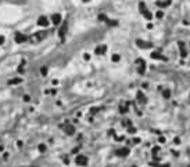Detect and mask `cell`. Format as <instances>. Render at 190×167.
Segmentation results:
<instances>
[{
    "label": "cell",
    "mask_w": 190,
    "mask_h": 167,
    "mask_svg": "<svg viewBox=\"0 0 190 167\" xmlns=\"http://www.w3.org/2000/svg\"><path fill=\"white\" fill-rule=\"evenodd\" d=\"M29 37L27 36V35H24V33H21V32H18V33H15V37H14V40H15V43H18V44H21V43H25V41L28 40Z\"/></svg>",
    "instance_id": "1"
},
{
    "label": "cell",
    "mask_w": 190,
    "mask_h": 167,
    "mask_svg": "<svg viewBox=\"0 0 190 167\" xmlns=\"http://www.w3.org/2000/svg\"><path fill=\"white\" fill-rule=\"evenodd\" d=\"M75 163L78 166H86L87 164V158L83 156V155H78V156H75Z\"/></svg>",
    "instance_id": "2"
},
{
    "label": "cell",
    "mask_w": 190,
    "mask_h": 167,
    "mask_svg": "<svg viewBox=\"0 0 190 167\" xmlns=\"http://www.w3.org/2000/svg\"><path fill=\"white\" fill-rule=\"evenodd\" d=\"M49 24H50V19L47 18V17H45V15H42V17L38 18V25H39V26L46 28V26H49Z\"/></svg>",
    "instance_id": "3"
},
{
    "label": "cell",
    "mask_w": 190,
    "mask_h": 167,
    "mask_svg": "<svg viewBox=\"0 0 190 167\" xmlns=\"http://www.w3.org/2000/svg\"><path fill=\"white\" fill-rule=\"evenodd\" d=\"M129 153H131V149L128 148V146H122V148H119L117 151V155L119 158H125V156H128Z\"/></svg>",
    "instance_id": "4"
},
{
    "label": "cell",
    "mask_w": 190,
    "mask_h": 167,
    "mask_svg": "<svg viewBox=\"0 0 190 167\" xmlns=\"http://www.w3.org/2000/svg\"><path fill=\"white\" fill-rule=\"evenodd\" d=\"M50 21L53 25H60V24L63 22V17L60 15V14H53L51 17H50Z\"/></svg>",
    "instance_id": "5"
},
{
    "label": "cell",
    "mask_w": 190,
    "mask_h": 167,
    "mask_svg": "<svg viewBox=\"0 0 190 167\" xmlns=\"http://www.w3.org/2000/svg\"><path fill=\"white\" fill-rule=\"evenodd\" d=\"M150 58H153V59H157V61H167V57L165 55H163L161 53H158V51H153L151 54H150Z\"/></svg>",
    "instance_id": "6"
},
{
    "label": "cell",
    "mask_w": 190,
    "mask_h": 167,
    "mask_svg": "<svg viewBox=\"0 0 190 167\" xmlns=\"http://www.w3.org/2000/svg\"><path fill=\"white\" fill-rule=\"evenodd\" d=\"M107 49H108V47H107L105 44L97 46V47L95 49V54H96V55H103V54H105V53H107Z\"/></svg>",
    "instance_id": "7"
},
{
    "label": "cell",
    "mask_w": 190,
    "mask_h": 167,
    "mask_svg": "<svg viewBox=\"0 0 190 167\" xmlns=\"http://www.w3.org/2000/svg\"><path fill=\"white\" fill-rule=\"evenodd\" d=\"M64 131H65L67 136H74V134H75V127H74L72 124H65V126H64Z\"/></svg>",
    "instance_id": "8"
},
{
    "label": "cell",
    "mask_w": 190,
    "mask_h": 167,
    "mask_svg": "<svg viewBox=\"0 0 190 167\" xmlns=\"http://www.w3.org/2000/svg\"><path fill=\"white\" fill-rule=\"evenodd\" d=\"M136 44L139 46L140 49H151L153 44L149 43V41H144V40H136Z\"/></svg>",
    "instance_id": "9"
},
{
    "label": "cell",
    "mask_w": 190,
    "mask_h": 167,
    "mask_svg": "<svg viewBox=\"0 0 190 167\" xmlns=\"http://www.w3.org/2000/svg\"><path fill=\"white\" fill-rule=\"evenodd\" d=\"M67 31H68V25H67V22H64L63 26L60 28V31H59V36L61 37V39H64V36H65Z\"/></svg>",
    "instance_id": "10"
},
{
    "label": "cell",
    "mask_w": 190,
    "mask_h": 167,
    "mask_svg": "<svg viewBox=\"0 0 190 167\" xmlns=\"http://www.w3.org/2000/svg\"><path fill=\"white\" fill-rule=\"evenodd\" d=\"M136 98H137V101H142V104H146V102H147V98H146L144 93H143L142 90L137 91V95H136Z\"/></svg>",
    "instance_id": "11"
},
{
    "label": "cell",
    "mask_w": 190,
    "mask_h": 167,
    "mask_svg": "<svg viewBox=\"0 0 190 167\" xmlns=\"http://www.w3.org/2000/svg\"><path fill=\"white\" fill-rule=\"evenodd\" d=\"M155 4L158 6V7H163V9H165V7H168V6H171V0H158Z\"/></svg>",
    "instance_id": "12"
},
{
    "label": "cell",
    "mask_w": 190,
    "mask_h": 167,
    "mask_svg": "<svg viewBox=\"0 0 190 167\" xmlns=\"http://www.w3.org/2000/svg\"><path fill=\"white\" fill-rule=\"evenodd\" d=\"M21 81H22V79H21V77H14V79H11V80L9 81V84H10V86H14V84H20Z\"/></svg>",
    "instance_id": "13"
},
{
    "label": "cell",
    "mask_w": 190,
    "mask_h": 167,
    "mask_svg": "<svg viewBox=\"0 0 190 167\" xmlns=\"http://www.w3.org/2000/svg\"><path fill=\"white\" fill-rule=\"evenodd\" d=\"M139 11H140L142 14L147 11V6H146L144 1H140V3H139Z\"/></svg>",
    "instance_id": "14"
},
{
    "label": "cell",
    "mask_w": 190,
    "mask_h": 167,
    "mask_svg": "<svg viewBox=\"0 0 190 167\" xmlns=\"http://www.w3.org/2000/svg\"><path fill=\"white\" fill-rule=\"evenodd\" d=\"M179 50H181V55L182 57H186V47H185V44L183 43H179Z\"/></svg>",
    "instance_id": "15"
},
{
    "label": "cell",
    "mask_w": 190,
    "mask_h": 167,
    "mask_svg": "<svg viewBox=\"0 0 190 167\" xmlns=\"http://www.w3.org/2000/svg\"><path fill=\"white\" fill-rule=\"evenodd\" d=\"M105 24H107V25H110V26H117L118 25V21H114V19H107V21H105Z\"/></svg>",
    "instance_id": "16"
},
{
    "label": "cell",
    "mask_w": 190,
    "mask_h": 167,
    "mask_svg": "<svg viewBox=\"0 0 190 167\" xmlns=\"http://www.w3.org/2000/svg\"><path fill=\"white\" fill-rule=\"evenodd\" d=\"M143 17H144L146 19H151L153 18V14H151V11H149V10H147V11H146V13H143Z\"/></svg>",
    "instance_id": "17"
},
{
    "label": "cell",
    "mask_w": 190,
    "mask_h": 167,
    "mask_svg": "<svg viewBox=\"0 0 190 167\" xmlns=\"http://www.w3.org/2000/svg\"><path fill=\"white\" fill-rule=\"evenodd\" d=\"M111 59H113V62H118V61L121 59V55H119V54H113Z\"/></svg>",
    "instance_id": "18"
},
{
    "label": "cell",
    "mask_w": 190,
    "mask_h": 167,
    "mask_svg": "<svg viewBox=\"0 0 190 167\" xmlns=\"http://www.w3.org/2000/svg\"><path fill=\"white\" fill-rule=\"evenodd\" d=\"M163 95H164V98H169V97H171V91H169V90H164L163 91Z\"/></svg>",
    "instance_id": "19"
},
{
    "label": "cell",
    "mask_w": 190,
    "mask_h": 167,
    "mask_svg": "<svg viewBox=\"0 0 190 167\" xmlns=\"http://www.w3.org/2000/svg\"><path fill=\"white\" fill-rule=\"evenodd\" d=\"M40 73H42V76H46V75H47V66H42Z\"/></svg>",
    "instance_id": "20"
},
{
    "label": "cell",
    "mask_w": 190,
    "mask_h": 167,
    "mask_svg": "<svg viewBox=\"0 0 190 167\" xmlns=\"http://www.w3.org/2000/svg\"><path fill=\"white\" fill-rule=\"evenodd\" d=\"M38 149H39V152H45V151H46V145L45 144L39 145V148H38Z\"/></svg>",
    "instance_id": "21"
},
{
    "label": "cell",
    "mask_w": 190,
    "mask_h": 167,
    "mask_svg": "<svg viewBox=\"0 0 190 167\" xmlns=\"http://www.w3.org/2000/svg\"><path fill=\"white\" fill-rule=\"evenodd\" d=\"M155 17H157V18H163V17H164V11H158Z\"/></svg>",
    "instance_id": "22"
},
{
    "label": "cell",
    "mask_w": 190,
    "mask_h": 167,
    "mask_svg": "<svg viewBox=\"0 0 190 167\" xmlns=\"http://www.w3.org/2000/svg\"><path fill=\"white\" fill-rule=\"evenodd\" d=\"M83 59H85V61H89V59H90V55L87 54V53H86V54H83Z\"/></svg>",
    "instance_id": "23"
},
{
    "label": "cell",
    "mask_w": 190,
    "mask_h": 167,
    "mask_svg": "<svg viewBox=\"0 0 190 167\" xmlns=\"http://www.w3.org/2000/svg\"><path fill=\"white\" fill-rule=\"evenodd\" d=\"M24 101H25V102H29V101H31V97L25 95V97H24Z\"/></svg>",
    "instance_id": "24"
},
{
    "label": "cell",
    "mask_w": 190,
    "mask_h": 167,
    "mask_svg": "<svg viewBox=\"0 0 190 167\" xmlns=\"http://www.w3.org/2000/svg\"><path fill=\"white\" fill-rule=\"evenodd\" d=\"M4 43V36H0V46Z\"/></svg>",
    "instance_id": "25"
},
{
    "label": "cell",
    "mask_w": 190,
    "mask_h": 167,
    "mask_svg": "<svg viewBox=\"0 0 190 167\" xmlns=\"http://www.w3.org/2000/svg\"><path fill=\"white\" fill-rule=\"evenodd\" d=\"M160 142H165V138H164V137H160Z\"/></svg>",
    "instance_id": "26"
},
{
    "label": "cell",
    "mask_w": 190,
    "mask_h": 167,
    "mask_svg": "<svg viewBox=\"0 0 190 167\" xmlns=\"http://www.w3.org/2000/svg\"><path fill=\"white\" fill-rule=\"evenodd\" d=\"M82 1H85V3H87V1H90V0H82Z\"/></svg>",
    "instance_id": "27"
},
{
    "label": "cell",
    "mask_w": 190,
    "mask_h": 167,
    "mask_svg": "<svg viewBox=\"0 0 190 167\" xmlns=\"http://www.w3.org/2000/svg\"><path fill=\"white\" fill-rule=\"evenodd\" d=\"M133 167H135V166H133Z\"/></svg>",
    "instance_id": "28"
}]
</instances>
